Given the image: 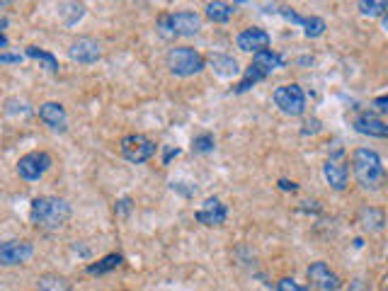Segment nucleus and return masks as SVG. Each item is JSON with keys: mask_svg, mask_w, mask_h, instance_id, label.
<instances>
[{"mask_svg": "<svg viewBox=\"0 0 388 291\" xmlns=\"http://www.w3.org/2000/svg\"><path fill=\"white\" fill-rule=\"evenodd\" d=\"M214 146H216V141H214V136L211 134H201L192 141L194 153H209V151H214Z\"/></svg>", "mask_w": 388, "mask_h": 291, "instance_id": "a878e982", "label": "nucleus"}, {"mask_svg": "<svg viewBox=\"0 0 388 291\" xmlns=\"http://www.w3.org/2000/svg\"><path fill=\"white\" fill-rule=\"evenodd\" d=\"M277 291H308V289H306V287H301V284H298L296 279L284 277V279H279Z\"/></svg>", "mask_w": 388, "mask_h": 291, "instance_id": "bb28decb", "label": "nucleus"}, {"mask_svg": "<svg viewBox=\"0 0 388 291\" xmlns=\"http://www.w3.org/2000/svg\"><path fill=\"white\" fill-rule=\"evenodd\" d=\"M374 107H379L381 112H388V97H376V100H374Z\"/></svg>", "mask_w": 388, "mask_h": 291, "instance_id": "2f4dec72", "label": "nucleus"}, {"mask_svg": "<svg viewBox=\"0 0 388 291\" xmlns=\"http://www.w3.org/2000/svg\"><path fill=\"white\" fill-rule=\"evenodd\" d=\"M119 265H121V255H117V253L105 255L100 263H95V265L87 267V274H107V272H112V269L119 267Z\"/></svg>", "mask_w": 388, "mask_h": 291, "instance_id": "4be33fe9", "label": "nucleus"}, {"mask_svg": "<svg viewBox=\"0 0 388 291\" xmlns=\"http://www.w3.org/2000/svg\"><path fill=\"white\" fill-rule=\"evenodd\" d=\"M121 156L126 158L129 163H146V160H151V158L155 156V144L151 139H146L144 134H129V136H124L121 139Z\"/></svg>", "mask_w": 388, "mask_h": 291, "instance_id": "0eeeda50", "label": "nucleus"}, {"mask_svg": "<svg viewBox=\"0 0 388 291\" xmlns=\"http://www.w3.org/2000/svg\"><path fill=\"white\" fill-rule=\"evenodd\" d=\"M233 13H235V5L221 3V0L206 5V17H209L211 22H228V19L233 17Z\"/></svg>", "mask_w": 388, "mask_h": 291, "instance_id": "a211bd4d", "label": "nucleus"}, {"mask_svg": "<svg viewBox=\"0 0 388 291\" xmlns=\"http://www.w3.org/2000/svg\"><path fill=\"white\" fill-rule=\"evenodd\" d=\"M269 42H272V39H269V34L264 32V29H260V27L243 29V32L238 34V39H235V44H238L240 51H248V53L267 51Z\"/></svg>", "mask_w": 388, "mask_h": 291, "instance_id": "9d476101", "label": "nucleus"}, {"mask_svg": "<svg viewBox=\"0 0 388 291\" xmlns=\"http://www.w3.org/2000/svg\"><path fill=\"white\" fill-rule=\"evenodd\" d=\"M24 56H27V58H34V61H39L44 68H47L49 73H58V58L53 56V53L44 51V49H39V47H27Z\"/></svg>", "mask_w": 388, "mask_h": 291, "instance_id": "6ab92c4d", "label": "nucleus"}, {"mask_svg": "<svg viewBox=\"0 0 388 291\" xmlns=\"http://www.w3.org/2000/svg\"><path fill=\"white\" fill-rule=\"evenodd\" d=\"M360 224L364 231H381L386 224V216H384V211H379V209H362Z\"/></svg>", "mask_w": 388, "mask_h": 291, "instance_id": "aec40b11", "label": "nucleus"}, {"mask_svg": "<svg viewBox=\"0 0 388 291\" xmlns=\"http://www.w3.org/2000/svg\"><path fill=\"white\" fill-rule=\"evenodd\" d=\"M355 129L360 131V134L376 136V139H386L388 136V124L384 119H379L376 115H371V112H362V115L357 117Z\"/></svg>", "mask_w": 388, "mask_h": 291, "instance_id": "4468645a", "label": "nucleus"}, {"mask_svg": "<svg viewBox=\"0 0 388 291\" xmlns=\"http://www.w3.org/2000/svg\"><path fill=\"white\" fill-rule=\"evenodd\" d=\"M350 291H366V287H364V282H362V279H355V282H352V287H350Z\"/></svg>", "mask_w": 388, "mask_h": 291, "instance_id": "473e14b6", "label": "nucleus"}, {"mask_svg": "<svg viewBox=\"0 0 388 291\" xmlns=\"http://www.w3.org/2000/svg\"><path fill=\"white\" fill-rule=\"evenodd\" d=\"M39 119H42L49 129L58 131V134H63V131L68 129L66 107L58 105V102H44V105H39Z\"/></svg>", "mask_w": 388, "mask_h": 291, "instance_id": "ddd939ff", "label": "nucleus"}, {"mask_svg": "<svg viewBox=\"0 0 388 291\" xmlns=\"http://www.w3.org/2000/svg\"><path fill=\"white\" fill-rule=\"evenodd\" d=\"M279 187H282L284 192H296V182H289V180H279Z\"/></svg>", "mask_w": 388, "mask_h": 291, "instance_id": "c756f323", "label": "nucleus"}, {"mask_svg": "<svg viewBox=\"0 0 388 291\" xmlns=\"http://www.w3.org/2000/svg\"><path fill=\"white\" fill-rule=\"evenodd\" d=\"M274 105L289 117H301L306 112V92L301 90V85L289 83V85H279L274 90Z\"/></svg>", "mask_w": 388, "mask_h": 291, "instance_id": "39448f33", "label": "nucleus"}, {"mask_svg": "<svg viewBox=\"0 0 388 291\" xmlns=\"http://www.w3.org/2000/svg\"><path fill=\"white\" fill-rule=\"evenodd\" d=\"M201 29V17L192 10H180V13H168L158 19V34L163 39L178 37H194Z\"/></svg>", "mask_w": 388, "mask_h": 291, "instance_id": "7ed1b4c3", "label": "nucleus"}, {"mask_svg": "<svg viewBox=\"0 0 388 291\" xmlns=\"http://www.w3.org/2000/svg\"><path fill=\"white\" fill-rule=\"evenodd\" d=\"M360 10H362V15H369V17H379V15H384L386 17L388 3L386 0H362Z\"/></svg>", "mask_w": 388, "mask_h": 291, "instance_id": "5701e85b", "label": "nucleus"}, {"mask_svg": "<svg viewBox=\"0 0 388 291\" xmlns=\"http://www.w3.org/2000/svg\"><path fill=\"white\" fill-rule=\"evenodd\" d=\"M253 66L258 68L260 73H262L264 78L267 76H272L277 68H282L284 66V58L279 56V53H274V51H262V53H255L253 56Z\"/></svg>", "mask_w": 388, "mask_h": 291, "instance_id": "dca6fc26", "label": "nucleus"}, {"mask_svg": "<svg viewBox=\"0 0 388 291\" xmlns=\"http://www.w3.org/2000/svg\"><path fill=\"white\" fill-rule=\"evenodd\" d=\"M196 221L204 226H221L226 224V219H228V209H226V204L221 199H216V197H211V199H206L204 204L196 209Z\"/></svg>", "mask_w": 388, "mask_h": 291, "instance_id": "f8f14e48", "label": "nucleus"}, {"mask_svg": "<svg viewBox=\"0 0 388 291\" xmlns=\"http://www.w3.org/2000/svg\"><path fill=\"white\" fill-rule=\"evenodd\" d=\"M209 63H211V68H214L216 76H221V78L238 76V61H235L233 56H226V53H211Z\"/></svg>", "mask_w": 388, "mask_h": 291, "instance_id": "f3484780", "label": "nucleus"}, {"mask_svg": "<svg viewBox=\"0 0 388 291\" xmlns=\"http://www.w3.org/2000/svg\"><path fill=\"white\" fill-rule=\"evenodd\" d=\"M68 56L76 63H95L102 56L100 42H95L92 37H78L76 42L68 47Z\"/></svg>", "mask_w": 388, "mask_h": 291, "instance_id": "1a4fd4ad", "label": "nucleus"}, {"mask_svg": "<svg viewBox=\"0 0 388 291\" xmlns=\"http://www.w3.org/2000/svg\"><path fill=\"white\" fill-rule=\"evenodd\" d=\"M384 29H386V32H388V15H386V17H384Z\"/></svg>", "mask_w": 388, "mask_h": 291, "instance_id": "72a5a7b5", "label": "nucleus"}, {"mask_svg": "<svg viewBox=\"0 0 388 291\" xmlns=\"http://www.w3.org/2000/svg\"><path fill=\"white\" fill-rule=\"evenodd\" d=\"M29 219L37 228L58 231L71 219V206L61 197H37L29 209Z\"/></svg>", "mask_w": 388, "mask_h": 291, "instance_id": "f257e3e1", "label": "nucleus"}, {"mask_svg": "<svg viewBox=\"0 0 388 291\" xmlns=\"http://www.w3.org/2000/svg\"><path fill=\"white\" fill-rule=\"evenodd\" d=\"M165 63H168L170 73L178 78H189V76H196V73L204 68V56H201L199 51H194V49L189 47H175L168 51V58H165Z\"/></svg>", "mask_w": 388, "mask_h": 291, "instance_id": "20e7f679", "label": "nucleus"}, {"mask_svg": "<svg viewBox=\"0 0 388 291\" xmlns=\"http://www.w3.org/2000/svg\"><path fill=\"white\" fill-rule=\"evenodd\" d=\"M24 61V56H19V53H3L0 56V63H19Z\"/></svg>", "mask_w": 388, "mask_h": 291, "instance_id": "cd10ccee", "label": "nucleus"}, {"mask_svg": "<svg viewBox=\"0 0 388 291\" xmlns=\"http://www.w3.org/2000/svg\"><path fill=\"white\" fill-rule=\"evenodd\" d=\"M386 291H388V287H386Z\"/></svg>", "mask_w": 388, "mask_h": 291, "instance_id": "f704fd0d", "label": "nucleus"}, {"mask_svg": "<svg viewBox=\"0 0 388 291\" xmlns=\"http://www.w3.org/2000/svg\"><path fill=\"white\" fill-rule=\"evenodd\" d=\"M37 291H76L71 287V282L63 277H56V274H44L37 282Z\"/></svg>", "mask_w": 388, "mask_h": 291, "instance_id": "412c9836", "label": "nucleus"}, {"mask_svg": "<svg viewBox=\"0 0 388 291\" xmlns=\"http://www.w3.org/2000/svg\"><path fill=\"white\" fill-rule=\"evenodd\" d=\"M308 279L318 291H337L342 287V279L326 263H313L308 267Z\"/></svg>", "mask_w": 388, "mask_h": 291, "instance_id": "9b49d317", "label": "nucleus"}, {"mask_svg": "<svg viewBox=\"0 0 388 291\" xmlns=\"http://www.w3.org/2000/svg\"><path fill=\"white\" fill-rule=\"evenodd\" d=\"M323 175H326L328 185L332 187V190L342 192L347 187V177H350V172H347V165H342L340 160H328L326 165H323Z\"/></svg>", "mask_w": 388, "mask_h": 291, "instance_id": "2eb2a0df", "label": "nucleus"}, {"mask_svg": "<svg viewBox=\"0 0 388 291\" xmlns=\"http://www.w3.org/2000/svg\"><path fill=\"white\" fill-rule=\"evenodd\" d=\"M173 156H180V148H173V146H170V148H165L163 163H170V158H173Z\"/></svg>", "mask_w": 388, "mask_h": 291, "instance_id": "7c9ffc66", "label": "nucleus"}, {"mask_svg": "<svg viewBox=\"0 0 388 291\" xmlns=\"http://www.w3.org/2000/svg\"><path fill=\"white\" fill-rule=\"evenodd\" d=\"M34 255V245L29 240H5L0 245V263L5 267H12V265H22L27 263Z\"/></svg>", "mask_w": 388, "mask_h": 291, "instance_id": "6e6552de", "label": "nucleus"}, {"mask_svg": "<svg viewBox=\"0 0 388 291\" xmlns=\"http://www.w3.org/2000/svg\"><path fill=\"white\" fill-rule=\"evenodd\" d=\"M51 156L47 151H32L17 160V175L27 182H37L44 177V172L51 167Z\"/></svg>", "mask_w": 388, "mask_h": 291, "instance_id": "423d86ee", "label": "nucleus"}, {"mask_svg": "<svg viewBox=\"0 0 388 291\" xmlns=\"http://www.w3.org/2000/svg\"><path fill=\"white\" fill-rule=\"evenodd\" d=\"M323 32H326V19L323 17H306V22H303V34H306L308 39L321 37Z\"/></svg>", "mask_w": 388, "mask_h": 291, "instance_id": "b1692460", "label": "nucleus"}, {"mask_svg": "<svg viewBox=\"0 0 388 291\" xmlns=\"http://www.w3.org/2000/svg\"><path fill=\"white\" fill-rule=\"evenodd\" d=\"M352 170H355V177L362 187L366 190H376V187L384 185L386 180V167L384 160L376 151L371 148H357L355 156H352Z\"/></svg>", "mask_w": 388, "mask_h": 291, "instance_id": "f03ea898", "label": "nucleus"}, {"mask_svg": "<svg viewBox=\"0 0 388 291\" xmlns=\"http://www.w3.org/2000/svg\"><path fill=\"white\" fill-rule=\"evenodd\" d=\"M129 209H131V199H119V201H117V211H119L121 216L129 214Z\"/></svg>", "mask_w": 388, "mask_h": 291, "instance_id": "c85d7f7f", "label": "nucleus"}, {"mask_svg": "<svg viewBox=\"0 0 388 291\" xmlns=\"http://www.w3.org/2000/svg\"><path fill=\"white\" fill-rule=\"evenodd\" d=\"M66 13H71V17L66 19V24H76L78 19L85 15V8H83V5H78V3H63L61 10H58V15H66Z\"/></svg>", "mask_w": 388, "mask_h": 291, "instance_id": "393cba45", "label": "nucleus"}]
</instances>
